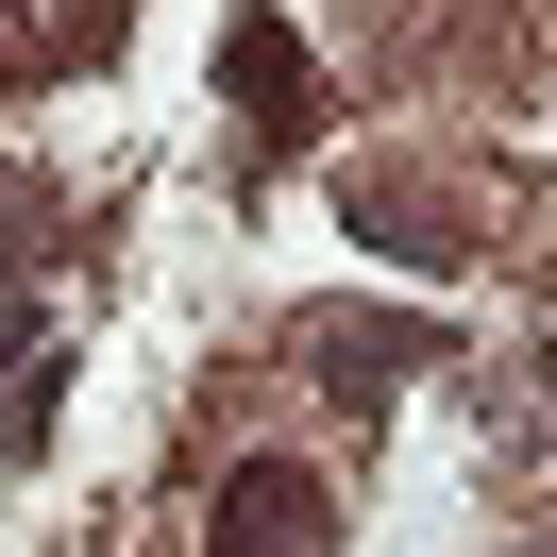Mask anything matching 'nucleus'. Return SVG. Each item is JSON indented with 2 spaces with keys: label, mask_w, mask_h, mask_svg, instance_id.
Masks as SVG:
<instances>
[{
  "label": "nucleus",
  "mask_w": 557,
  "mask_h": 557,
  "mask_svg": "<svg viewBox=\"0 0 557 557\" xmlns=\"http://www.w3.org/2000/svg\"><path fill=\"white\" fill-rule=\"evenodd\" d=\"M220 557H321V490L287 473V456L220 473Z\"/></svg>",
  "instance_id": "1"
},
{
  "label": "nucleus",
  "mask_w": 557,
  "mask_h": 557,
  "mask_svg": "<svg viewBox=\"0 0 557 557\" xmlns=\"http://www.w3.org/2000/svg\"><path fill=\"white\" fill-rule=\"evenodd\" d=\"M305 355H321V372L355 388V406H388V372H406V338H388V321H321Z\"/></svg>",
  "instance_id": "2"
}]
</instances>
